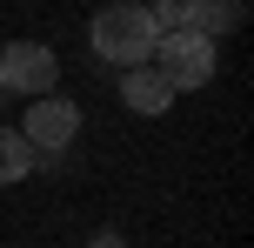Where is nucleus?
Listing matches in <instances>:
<instances>
[{
    "label": "nucleus",
    "mask_w": 254,
    "mask_h": 248,
    "mask_svg": "<svg viewBox=\"0 0 254 248\" xmlns=\"http://www.w3.org/2000/svg\"><path fill=\"white\" fill-rule=\"evenodd\" d=\"M34 174V148L20 141V128H0V188H20Z\"/></svg>",
    "instance_id": "0eeeda50"
},
{
    "label": "nucleus",
    "mask_w": 254,
    "mask_h": 248,
    "mask_svg": "<svg viewBox=\"0 0 254 248\" xmlns=\"http://www.w3.org/2000/svg\"><path fill=\"white\" fill-rule=\"evenodd\" d=\"M147 67L167 81L174 94H194V87H214V74H221V47L207 34H161L154 40V54H147Z\"/></svg>",
    "instance_id": "f03ea898"
},
{
    "label": "nucleus",
    "mask_w": 254,
    "mask_h": 248,
    "mask_svg": "<svg viewBox=\"0 0 254 248\" xmlns=\"http://www.w3.org/2000/svg\"><path fill=\"white\" fill-rule=\"evenodd\" d=\"M74 134H80V107L67 101V94H40V101H27V121H20V141L34 148V161L40 155H67L74 148Z\"/></svg>",
    "instance_id": "20e7f679"
},
{
    "label": "nucleus",
    "mask_w": 254,
    "mask_h": 248,
    "mask_svg": "<svg viewBox=\"0 0 254 248\" xmlns=\"http://www.w3.org/2000/svg\"><path fill=\"white\" fill-rule=\"evenodd\" d=\"M107 7H147V0H107Z\"/></svg>",
    "instance_id": "9d476101"
},
{
    "label": "nucleus",
    "mask_w": 254,
    "mask_h": 248,
    "mask_svg": "<svg viewBox=\"0 0 254 248\" xmlns=\"http://www.w3.org/2000/svg\"><path fill=\"white\" fill-rule=\"evenodd\" d=\"M194 13H201V0H147V20L154 34H188Z\"/></svg>",
    "instance_id": "6e6552de"
},
{
    "label": "nucleus",
    "mask_w": 254,
    "mask_h": 248,
    "mask_svg": "<svg viewBox=\"0 0 254 248\" xmlns=\"http://www.w3.org/2000/svg\"><path fill=\"white\" fill-rule=\"evenodd\" d=\"M248 20V0H201V13H194V34H207L221 47V34H234V27Z\"/></svg>",
    "instance_id": "423d86ee"
},
{
    "label": "nucleus",
    "mask_w": 254,
    "mask_h": 248,
    "mask_svg": "<svg viewBox=\"0 0 254 248\" xmlns=\"http://www.w3.org/2000/svg\"><path fill=\"white\" fill-rule=\"evenodd\" d=\"M154 20H147V7H101L87 20V47H94V61H107V67H147V54H154Z\"/></svg>",
    "instance_id": "f257e3e1"
},
{
    "label": "nucleus",
    "mask_w": 254,
    "mask_h": 248,
    "mask_svg": "<svg viewBox=\"0 0 254 248\" xmlns=\"http://www.w3.org/2000/svg\"><path fill=\"white\" fill-rule=\"evenodd\" d=\"M54 74H61V54L47 40H7L0 47V94L40 101V94H54Z\"/></svg>",
    "instance_id": "7ed1b4c3"
},
{
    "label": "nucleus",
    "mask_w": 254,
    "mask_h": 248,
    "mask_svg": "<svg viewBox=\"0 0 254 248\" xmlns=\"http://www.w3.org/2000/svg\"><path fill=\"white\" fill-rule=\"evenodd\" d=\"M87 248H127V235H114V228H101V235H87Z\"/></svg>",
    "instance_id": "1a4fd4ad"
},
{
    "label": "nucleus",
    "mask_w": 254,
    "mask_h": 248,
    "mask_svg": "<svg viewBox=\"0 0 254 248\" xmlns=\"http://www.w3.org/2000/svg\"><path fill=\"white\" fill-rule=\"evenodd\" d=\"M174 101H181V94L167 87L154 67H127V74H121V107H127V114H167Z\"/></svg>",
    "instance_id": "39448f33"
}]
</instances>
